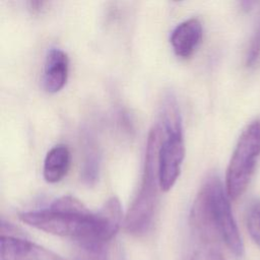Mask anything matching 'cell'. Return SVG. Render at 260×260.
Segmentation results:
<instances>
[{
	"label": "cell",
	"mask_w": 260,
	"mask_h": 260,
	"mask_svg": "<svg viewBox=\"0 0 260 260\" xmlns=\"http://www.w3.org/2000/svg\"><path fill=\"white\" fill-rule=\"evenodd\" d=\"M70 166V151L64 144H57L53 146L47 153L44 167L43 176L49 183H56L61 181L67 174Z\"/></svg>",
	"instance_id": "obj_9"
},
{
	"label": "cell",
	"mask_w": 260,
	"mask_h": 260,
	"mask_svg": "<svg viewBox=\"0 0 260 260\" xmlns=\"http://www.w3.org/2000/svg\"><path fill=\"white\" fill-rule=\"evenodd\" d=\"M161 141V128L154 125L147 137L142 180L139 191L132 201L124 219V228L133 236L144 235L150 228L160 189L158 175V150Z\"/></svg>",
	"instance_id": "obj_2"
},
{
	"label": "cell",
	"mask_w": 260,
	"mask_h": 260,
	"mask_svg": "<svg viewBox=\"0 0 260 260\" xmlns=\"http://www.w3.org/2000/svg\"><path fill=\"white\" fill-rule=\"evenodd\" d=\"M44 4H45V2H42V1H30L29 2L30 8H32L34 11H40Z\"/></svg>",
	"instance_id": "obj_15"
},
{
	"label": "cell",
	"mask_w": 260,
	"mask_h": 260,
	"mask_svg": "<svg viewBox=\"0 0 260 260\" xmlns=\"http://www.w3.org/2000/svg\"><path fill=\"white\" fill-rule=\"evenodd\" d=\"M19 217L28 225L70 238L76 243H107L120 228L122 208L119 199L113 196L92 212L77 198L65 195L54 200L47 208L22 212Z\"/></svg>",
	"instance_id": "obj_1"
},
{
	"label": "cell",
	"mask_w": 260,
	"mask_h": 260,
	"mask_svg": "<svg viewBox=\"0 0 260 260\" xmlns=\"http://www.w3.org/2000/svg\"><path fill=\"white\" fill-rule=\"evenodd\" d=\"M191 260H225V258L219 245L196 244Z\"/></svg>",
	"instance_id": "obj_12"
},
{
	"label": "cell",
	"mask_w": 260,
	"mask_h": 260,
	"mask_svg": "<svg viewBox=\"0 0 260 260\" xmlns=\"http://www.w3.org/2000/svg\"><path fill=\"white\" fill-rule=\"evenodd\" d=\"M201 189L207 197L223 244L237 257L243 256L244 244L232 212L229 196L224 192L220 180L216 176H210Z\"/></svg>",
	"instance_id": "obj_5"
},
{
	"label": "cell",
	"mask_w": 260,
	"mask_h": 260,
	"mask_svg": "<svg viewBox=\"0 0 260 260\" xmlns=\"http://www.w3.org/2000/svg\"><path fill=\"white\" fill-rule=\"evenodd\" d=\"M202 39V24L195 17L179 23L171 35V44L175 54L182 58L190 57Z\"/></svg>",
	"instance_id": "obj_7"
},
{
	"label": "cell",
	"mask_w": 260,
	"mask_h": 260,
	"mask_svg": "<svg viewBox=\"0 0 260 260\" xmlns=\"http://www.w3.org/2000/svg\"><path fill=\"white\" fill-rule=\"evenodd\" d=\"M247 229L254 243L260 247V199L253 201L248 208Z\"/></svg>",
	"instance_id": "obj_11"
},
{
	"label": "cell",
	"mask_w": 260,
	"mask_h": 260,
	"mask_svg": "<svg viewBox=\"0 0 260 260\" xmlns=\"http://www.w3.org/2000/svg\"><path fill=\"white\" fill-rule=\"evenodd\" d=\"M69 60L67 54L58 48H52L47 54L43 85L48 92L59 91L66 83Z\"/></svg>",
	"instance_id": "obj_8"
},
{
	"label": "cell",
	"mask_w": 260,
	"mask_h": 260,
	"mask_svg": "<svg viewBox=\"0 0 260 260\" xmlns=\"http://www.w3.org/2000/svg\"><path fill=\"white\" fill-rule=\"evenodd\" d=\"M98 175H99V159L96 156V152L89 147L83 162L82 177L87 184H91L96 180Z\"/></svg>",
	"instance_id": "obj_13"
},
{
	"label": "cell",
	"mask_w": 260,
	"mask_h": 260,
	"mask_svg": "<svg viewBox=\"0 0 260 260\" xmlns=\"http://www.w3.org/2000/svg\"><path fill=\"white\" fill-rule=\"evenodd\" d=\"M260 60V23L251 40L247 51L246 64L249 67L255 66Z\"/></svg>",
	"instance_id": "obj_14"
},
{
	"label": "cell",
	"mask_w": 260,
	"mask_h": 260,
	"mask_svg": "<svg viewBox=\"0 0 260 260\" xmlns=\"http://www.w3.org/2000/svg\"><path fill=\"white\" fill-rule=\"evenodd\" d=\"M161 122L162 133L158 150V175L160 189L169 191L178 180L185 156L181 117L176 99L172 94H168L164 100Z\"/></svg>",
	"instance_id": "obj_3"
},
{
	"label": "cell",
	"mask_w": 260,
	"mask_h": 260,
	"mask_svg": "<svg viewBox=\"0 0 260 260\" xmlns=\"http://www.w3.org/2000/svg\"><path fill=\"white\" fill-rule=\"evenodd\" d=\"M107 243L81 242L77 243L75 260H107Z\"/></svg>",
	"instance_id": "obj_10"
},
{
	"label": "cell",
	"mask_w": 260,
	"mask_h": 260,
	"mask_svg": "<svg viewBox=\"0 0 260 260\" xmlns=\"http://www.w3.org/2000/svg\"><path fill=\"white\" fill-rule=\"evenodd\" d=\"M260 157V121L250 123L242 132L225 175L229 198L236 200L246 191Z\"/></svg>",
	"instance_id": "obj_4"
},
{
	"label": "cell",
	"mask_w": 260,
	"mask_h": 260,
	"mask_svg": "<svg viewBox=\"0 0 260 260\" xmlns=\"http://www.w3.org/2000/svg\"><path fill=\"white\" fill-rule=\"evenodd\" d=\"M0 260H65L54 252L26 239L1 236Z\"/></svg>",
	"instance_id": "obj_6"
}]
</instances>
